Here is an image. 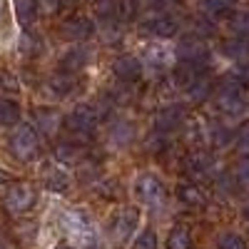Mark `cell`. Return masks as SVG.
I'll return each instance as SVG.
<instances>
[{
	"label": "cell",
	"mask_w": 249,
	"mask_h": 249,
	"mask_svg": "<svg viewBox=\"0 0 249 249\" xmlns=\"http://www.w3.org/2000/svg\"><path fill=\"white\" fill-rule=\"evenodd\" d=\"M184 170L192 177H204L207 172H212V157L204 152H192L184 160Z\"/></svg>",
	"instance_id": "19"
},
{
	"label": "cell",
	"mask_w": 249,
	"mask_h": 249,
	"mask_svg": "<svg viewBox=\"0 0 249 249\" xmlns=\"http://www.w3.org/2000/svg\"><path fill=\"white\" fill-rule=\"evenodd\" d=\"M140 28L147 35H152V37H172L177 33L179 23H177V18H172L170 13H157L155 10V13L144 15L140 20Z\"/></svg>",
	"instance_id": "6"
},
{
	"label": "cell",
	"mask_w": 249,
	"mask_h": 249,
	"mask_svg": "<svg viewBox=\"0 0 249 249\" xmlns=\"http://www.w3.org/2000/svg\"><path fill=\"white\" fill-rule=\"evenodd\" d=\"M199 5L207 15H224L234 8V0H199Z\"/></svg>",
	"instance_id": "27"
},
{
	"label": "cell",
	"mask_w": 249,
	"mask_h": 249,
	"mask_svg": "<svg viewBox=\"0 0 249 249\" xmlns=\"http://www.w3.org/2000/svg\"><path fill=\"white\" fill-rule=\"evenodd\" d=\"M135 192L137 197L144 202V204H150V207H162L164 204V197H167V192H164V184L152 177V175H142L135 184Z\"/></svg>",
	"instance_id": "8"
},
{
	"label": "cell",
	"mask_w": 249,
	"mask_h": 249,
	"mask_svg": "<svg viewBox=\"0 0 249 249\" xmlns=\"http://www.w3.org/2000/svg\"><path fill=\"white\" fill-rule=\"evenodd\" d=\"M77 85V80L72 77V72H55L48 82H45V90L53 95V97H68Z\"/></svg>",
	"instance_id": "15"
},
{
	"label": "cell",
	"mask_w": 249,
	"mask_h": 249,
	"mask_svg": "<svg viewBox=\"0 0 249 249\" xmlns=\"http://www.w3.org/2000/svg\"><path fill=\"white\" fill-rule=\"evenodd\" d=\"M140 13V0H117V15L122 20H132Z\"/></svg>",
	"instance_id": "30"
},
{
	"label": "cell",
	"mask_w": 249,
	"mask_h": 249,
	"mask_svg": "<svg viewBox=\"0 0 249 249\" xmlns=\"http://www.w3.org/2000/svg\"><path fill=\"white\" fill-rule=\"evenodd\" d=\"M10 152L20 162H30L40 152V137L33 124H20V127L10 135Z\"/></svg>",
	"instance_id": "1"
},
{
	"label": "cell",
	"mask_w": 249,
	"mask_h": 249,
	"mask_svg": "<svg viewBox=\"0 0 249 249\" xmlns=\"http://www.w3.org/2000/svg\"><path fill=\"white\" fill-rule=\"evenodd\" d=\"M97 110L92 105H88V102H82V105L72 107V112H68V117L62 120V124L77 137H92V132L97 130Z\"/></svg>",
	"instance_id": "2"
},
{
	"label": "cell",
	"mask_w": 249,
	"mask_h": 249,
	"mask_svg": "<svg viewBox=\"0 0 249 249\" xmlns=\"http://www.w3.org/2000/svg\"><path fill=\"white\" fill-rule=\"evenodd\" d=\"M35 122L40 132H43L45 137H55L60 132V124H62V117L55 112V110H37L35 112Z\"/></svg>",
	"instance_id": "17"
},
{
	"label": "cell",
	"mask_w": 249,
	"mask_h": 249,
	"mask_svg": "<svg viewBox=\"0 0 249 249\" xmlns=\"http://www.w3.org/2000/svg\"><path fill=\"white\" fill-rule=\"evenodd\" d=\"M132 249H157V234H155L152 230L140 232V237L135 239Z\"/></svg>",
	"instance_id": "32"
},
{
	"label": "cell",
	"mask_w": 249,
	"mask_h": 249,
	"mask_svg": "<svg viewBox=\"0 0 249 249\" xmlns=\"http://www.w3.org/2000/svg\"><path fill=\"white\" fill-rule=\"evenodd\" d=\"M230 28L237 37H249V10L234 13V18L230 20Z\"/></svg>",
	"instance_id": "28"
},
{
	"label": "cell",
	"mask_w": 249,
	"mask_h": 249,
	"mask_svg": "<svg viewBox=\"0 0 249 249\" xmlns=\"http://www.w3.org/2000/svg\"><path fill=\"white\" fill-rule=\"evenodd\" d=\"M177 199L182 202V204H187V207H195V210H199V207H204L207 204V199H204V195H202V190L197 184H179L177 187Z\"/></svg>",
	"instance_id": "20"
},
{
	"label": "cell",
	"mask_w": 249,
	"mask_h": 249,
	"mask_svg": "<svg viewBox=\"0 0 249 249\" xmlns=\"http://www.w3.org/2000/svg\"><path fill=\"white\" fill-rule=\"evenodd\" d=\"M57 160L60 162H80V147H77V144L75 142H60L57 144Z\"/></svg>",
	"instance_id": "29"
},
{
	"label": "cell",
	"mask_w": 249,
	"mask_h": 249,
	"mask_svg": "<svg viewBox=\"0 0 249 249\" xmlns=\"http://www.w3.org/2000/svg\"><path fill=\"white\" fill-rule=\"evenodd\" d=\"M102 35H105L107 43H115V40H120V37H122V33H120V28H117V25H105Z\"/></svg>",
	"instance_id": "37"
},
{
	"label": "cell",
	"mask_w": 249,
	"mask_h": 249,
	"mask_svg": "<svg viewBox=\"0 0 249 249\" xmlns=\"http://www.w3.org/2000/svg\"><path fill=\"white\" fill-rule=\"evenodd\" d=\"M95 10H97V15L102 20H110V18L117 15V0H97Z\"/></svg>",
	"instance_id": "33"
},
{
	"label": "cell",
	"mask_w": 249,
	"mask_h": 249,
	"mask_svg": "<svg viewBox=\"0 0 249 249\" xmlns=\"http://www.w3.org/2000/svg\"><path fill=\"white\" fill-rule=\"evenodd\" d=\"M167 60H170V53L164 50L162 45L144 48V62H147V65H152L155 70H162L164 65H167Z\"/></svg>",
	"instance_id": "26"
},
{
	"label": "cell",
	"mask_w": 249,
	"mask_h": 249,
	"mask_svg": "<svg viewBox=\"0 0 249 249\" xmlns=\"http://www.w3.org/2000/svg\"><path fill=\"white\" fill-rule=\"evenodd\" d=\"M35 187L33 184H28V182H15L10 190L5 192V199H3V204H5V210L10 212V214H23V212H28L30 207L35 204Z\"/></svg>",
	"instance_id": "4"
},
{
	"label": "cell",
	"mask_w": 249,
	"mask_h": 249,
	"mask_svg": "<svg viewBox=\"0 0 249 249\" xmlns=\"http://www.w3.org/2000/svg\"><path fill=\"white\" fill-rule=\"evenodd\" d=\"M90 62V50L85 48H72L70 53H65V57H62V70L65 72H77L82 70Z\"/></svg>",
	"instance_id": "21"
},
{
	"label": "cell",
	"mask_w": 249,
	"mask_h": 249,
	"mask_svg": "<svg viewBox=\"0 0 249 249\" xmlns=\"http://www.w3.org/2000/svg\"><path fill=\"white\" fill-rule=\"evenodd\" d=\"M62 8V0H37V10H43V13H57Z\"/></svg>",
	"instance_id": "36"
},
{
	"label": "cell",
	"mask_w": 249,
	"mask_h": 249,
	"mask_svg": "<svg viewBox=\"0 0 249 249\" xmlns=\"http://www.w3.org/2000/svg\"><path fill=\"white\" fill-rule=\"evenodd\" d=\"M184 90H187V95H190V100H192V102H204L207 97H210V95L214 92L212 80L207 77L202 70H197V72H195V77L190 80V85H187Z\"/></svg>",
	"instance_id": "16"
},
{
	"label": "cell",
	"mask_w": 249,
	"mask_h": 249,
	"mask_svg": "<svg viewBox=\"0 0 249 249\" xmlns=\"http://www.w3.org/2000/svg\"><path fill=\"white\" fill-rule=\"evenodd\" d=\"M95 249H97V247H95ZM100 249H102V247H100Z\"/></svg>",
	"instance_id": "40"
},
{
	"label": "cell",
	"mask_w": 249,
	"mask_h": 249,
	"mask_svg": "<svg viewBox=\"0 0 249 249\" xmlns=\"http://www.w3.org/2000/svg\"><path fill=\"white\" fill-rule=\"evenodd\" d=\"M45 184L50 187L53 192H60L65 195L70 190V175L60 167V164H50V167L45 170Z\"/></svg>",
	"instance_id": "18"
},
{
	"label": "cell",
	"mask_w": 249,
	"mask_h": 249,
	"mask_svg": "<svg viewBox=\"0 0 249 249\" xmlns=\"http://www.w3.org/2000/svg\"><path fill=\"white\" fill-rule=\"evenodd\" d=\"M60 33H62V37L75 40V43H82V40H88V37L95 33V25H92V20H90V18L75 15V18L65 20V23L60 25Z\"/></svg>",
	"instance_id": "9"
},
{
	"label": "cell",
	"mask_w": 249,
	"mask_h": 249,
	"mask_svg": "<svg viewBox=\"0 0 249 249\" xmlns=\"http://www.w3.org/2000/svg\"><path fill=\"white\" fill-rule=\"evenodd\" d=\"M62 222H65V230H68L75 239H90V234H92V222H90V217L85 214V210H70Z\"/></svg>",
	"instance_id": "11"
},
{
	"label": "cell",
	"mask_w": 249,
	"mask_h": 249,
	"mask_svg": "<svg viewBox=\"0 0 249 249\" xmlns=\"http://www.w3.org/2000/svg\"><path fill=\"white\" fill-rule=\"evenodd\" d=\"M237 150L249 157V122H244L242 130L237 132Z\"/></svg>",
	"instance_id": "34"
},
{
	"label": "cell",
	"mask_w": 249,
	"mask_h": 249,
	"mask_svg": "<svg viewBox=\"0 0 249 249\" xmlns=\"http://www.w3.org/2000/svg\"><path fill=\"white\" fill-rule=\"evenodd\" d=\"M190 247H192V237L187 232V227L182 224L172 227V232L167 237V249H190Z\"/></svg>",
	"instance_id": "25"
},
{
	"label": "cell",
	"mask_w": 249,
	"mask_h": 249,
	"mask_svg": "<svg viewBox=\"0 0 249 249\" xmlns=\"http://www.w3.org/2000/svg\"><path fill=\"white\" fill-rule=\"evenodd\" d=\"M184 120V105H179V102H175V105H167L162 107L160 115H157V130L160 132H172L179 127V122Z\"/></svg>",
	"instance_id": "14"
},
{
	"label": "cell",
	"mask_w": 249,
	"mask_h": 249,
	"mask_svg": "<svg viewBox=\"0 0 249 249\" xmlns=\"http://www.w3.org/2000/svg\"><path fill=\"white\" fill-rule=\"evenodd\" d=\"M239 80L244 82V85H249V65H244V68H242V72H239Z\"/></svg>",
	"instance_id": "38"
},
{
	"label": "cell",
	"mask_w": 249,
	"mask_h": 249,
	"mask_svg": "<svg viewBox=\"0 0 249 249\" xmlns=\"http://www.w3.org/2000/svg\"><path fill=\"white\" fill-rule=\"evenodd\" d=\"M20 105L10 97H0V127H13L20 122Z\"/></svg>",
	"instance_id": "23"
},
{
	"label": "cell",
	"mask_w": 249,
	"mask_h": 249,
	"mask_svg": "<svg viewBox=\"0 0 249 249\" xmlns=\"http://www.w3.org/2000/svg\"><path fill=\"white\" fill-rule=\"evenodd\" d=\"M177 57L182 60V65L202 70L207 62H210V50H207L204 40H199L197 35H187V37L179 40V45H177Z\"/></svg>",
	"instance_id": "3"
},
{
	"label": "cell",
	"mask_w": 249,
	"mask_h": 249,
	"mask_svg": "<svg viewBox=\"0 0 249 249\" xmlns=\"http://www.w3.org/2000/svg\"><path fill=\"white\" fill-rule=\"evenodd\" d=\"M234 175H237V179H242V182H249V157H247V155H244V157L237 162Z\"/></svg>",
	"instance_id": "35"
},
{
	"label": "cell",
	"mask_w": 249,
	"mask_h": 249,
	"mask_svg": "<svg viewBox=\"0 0 249 249\" xmlns=\"http://www.w3.org/2000/svg\"><path fill=\"white\" fill-rule=\"evenodd\" d=\"M137 227H140V210H135V207H124L122 212L115 214V219L110 224V234H112V239L117 244H124L132 237V232L137 230Z\"/></svg>",
	"instance_id": "7"
},
{
	"label": "cell",
	"mask_w": 249,
	"mask_h": 249,
	"mask_svg": "<svg viewBox=\"0 0 249 249\" xmlns=\"http://www.w3.org/2000/svg\"><path fill=\"white\" fill-rule=\"evenodd\" d=\"M219 249H249V247H247V242H244L239 234L224 232V234L219 237Z\"/></svg>",
	"instance_id": "31"
},
{
	"label": "cell",
	"mask_w": 249,
	"mask_h": 249,
	"mask_svg": "<svg viewBox=\"0 0 249 249\" xmlns=\"http://www.w3.org/2000/svg\"><path fill=\"white\" fill-rule=\"evenodd\" d=\"M207 137H210V142L214 144V147H224V144H230L234 140V132L227 127L224 122H210V127H207Z\"/></svg>",
	"instance_id": "24"
},
{
	"label": "cell",
	"mask_w": 249,
	"mask_h": 249,
	"mask_svg": "<svg viewBox=\"0 0 249 249\" xmlns=\"http://www.w3.org/2000/svg\"><path fill=\"white\" fill-rule=\"evenodd\" d=\"M15 3V18L23 28H30L37 18V0H13Z\"/></svg>",
	"instance_id": "22"
},
{
	"label": "cell",
	"mask_w": 249,
	"mask_h": 249,
	"mask_svg": "<svg viewBox=\"0 0 249 249\" xmlns=\"http://www.w3.org/2000/svg\"><path fill=\"white\" fill-rule=\"evenodd\" d=\"M217 107L227 115H242L247 102H244V92L239 88V80H227L217 92Z\"/></svg>",
	"instance_id": "5"
},
{
	"label": "cell",
	"mask_w": 249,
	"mask_h": 249,
	"mask_svg": "<svg viewBox=\"0 0 249 249\" xmlns=\"http://www.w3.org/2000/svg\"><path fill=\"white\" fill-rule=\"evenodd\" d=\"M112 75L120 82H135V80H140V75H142L140 57H135V55H120L112 62Z\"/></svg>",
	"instance_id": "10"
},
{
	"label": "cell",
	"mask_w": 249,
	"mask_h": 249,
	"mask_svg": "<svg viewBox=\"0 0 249 249\" xmlns=\"http://www.w3.org/2000/svg\"><path fill=\"white\" fill-rule=\"evenodd\" d=\"M107 137H110L112 147H120V150H122V147H130V144L135 142L137 132H135V124H132L130 120H115V122L110 124Z\"/></svg>",
	"instance_id": "12"
},
{
	"label": "cell",
	"mask_w": 249,
	"mask_h": 249,
	"mask_svg": "<svg viewBox=\"0 0 249 249\" xmlns=\"http://www.w3.org/2000/svg\"><path fill=\"white\" fill-rule=\"evenodd\" d=\"M0 179H3V175H0Z\"/></svg>",
	"instance_id": "39"
},
{
	"label": "cell",
	"mask_w": 249,
	"mask_h": 249,
	"mask_svg": "<svg viewBox=\"0 0 249 249\" xmlns=\"http://www.w3.org/2000/svg\"><path fill=\"white\" fill-rule=\"evenodd\" d=\"M222 55L227 60L237 62V65H249V40L247 37H232V40H224L222 43Z\"/></svg>",
	"instance_id": "13"
}]
</instances>
